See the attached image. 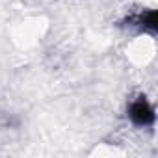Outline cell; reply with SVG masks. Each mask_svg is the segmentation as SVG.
Returning <instances> with one entry per match:
<instances>
[{
  "mask_svg": "<svg viewBox=\"0 0 158 158\" xmlns=\"http://www.w3.org/2000/svg\"><path fill=\"white\" fill-rule=\"evenodd\" d=\"M127 115H128V119H130V123H132L134 127H141V128L152 127V125H154V119H156V114H154L152 104H151L143 95L138 97V99H134V101L130 102Z\"/></svg>",
  "mask_w": 158,
  "mask_h": 158,
  "instance_id": "6da1fadb",
  "label": "cell"
},
{
  "mask_svg": "<svg viewBox=\"0 0 158 158\" xmlns=\"http://www.w3.org/2000/svg\"><path fill=\"white\" fill-rule=\"evenodd\" d=\"M130 23L136 24V26H139L145 32H151V34H154L156 28H158V24H156V11L154 10H145V11L138 13L136 17L130 19Z\"/></svg>",
  "mask_w": 158,
  "mask_h": 158,
  "instance_id": "7a4b0ae2",
  "label": "cell"
}]
</instances>
